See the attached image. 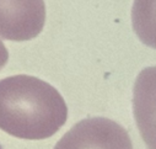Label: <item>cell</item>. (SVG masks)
Here are the masks:
<instances>
[{
  "label": "cell",
  "mask_w": 156,
  "mask_h": 149,
  "mask_svg": "<svg viewBox=\"0 0 156 149\" xmlns=\"http://www.w3.org/2000/svg\"><path fill=\"white\" fill-rule=\"evenodd\" d=\"M68 118V107L59 91L30 75L0 80V129L22 139H46Z\"/></svg>",
  "instance_id": "1"
},
{
  "label": "cell",
  "mask_w": 156,
  "mask_h": 149,
  "mask_svg": "<svg viewBox=\"0 0 156 149\" xmlns=\"http://www.w3.org/2000/svg\"><path fill=\"white\" fill-rule=\"evenodd\" d=\"M54 149H133V144L121 125L105 117H92L77 122Z\"/></svg>",
  "instance_id": "2"
},
{
  "label": "cell",
  "mask_w": 156,
  "mask_h": 149,
  "mask_svg": "<svg viewBox=\"0 0 156 149\" xmlns=\"http://www.w3.org/2000/svg\"><path fill=\"white\" fill-rule=\"evenodd\" d=\"M46 22L44 0H0V37L28 41L37 37Z\"/></svg>",
  "instance_id": "3"
},
{
  "label": "cell",
  "mask_w": 156,
  "mask_h": 149,
  "mask_svg": "<svg viewBox=\"0 0 156 149\" xmlns=\"http://www.w3.org/2000/svg\"><path fill=\"white\" fill-rule=\"evenodd\" d=\"M133 112L149 149H156V67L140 71L133 90Z\"/></svg>",
  "instance_id": "4"
},
{
  "label": "cell",
  "mask_w": 156,
  "mask_h": 149,
  "mask_svg": "<svg viewBox=\"0 0 156 149\" xmlns=\"http://www.w3.org/2000/svg\"><path fill=\"white\" fill-rule=\"evenodd\" d=\"M132 22L139 40L156 49V0H134Z\"/></svg>",
  "instance_id": "5"
},
{
  "label": "cell",
  "mask_w": 156,
  "mask_h": 149,
  "mask_svg": "<svg viewBox=\"0 0 156 149\" xmlns=\"http://www.w3.org/2000/svg\"><path fill=\"white\" fill-rule=\"evenodd\" d=\"M8 59H9V52H8L6 47L4 46V43L0 41V70L8 63Z\"/></svg>",
  "instance_id": "6"
},
{
  "label": "cell",
  "mask_w": 156,
  "mask_h": 149,
  "mask_svg": "<svg viewBox=\"0 0 156 149\" xmlns=\"http://www.w3.org/2000/svg\"><path fill=\"white\" fill-rule=\"evenodd\" d=\"M0 149H2V148H0Z\"/></svg>",
  "instance_id": "7"
}]
</instances>
